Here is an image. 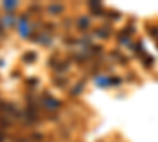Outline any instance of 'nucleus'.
I'll list each match as a JSON object with an SVG mask.
<instances>
[{
  "instance_id": "f257e3e1",
  "label": "nucleus",
  "mask_w": 158,
  "mask_h": 142,
  "mask_svg": "<svg viewBox=\"0 0 158 142\" xmlns=\"http://www.w3.org/2000/svg\"><path fill=\"white\" fill-rule=\"evenodd\" d=\"M44 106H46V108H51V109H56V108L60 106V103H59L57 99H54V98H48V99L44 101Z\"/></svg>"
},
{
  "instance_id": "f03ea898",
  "label": "nucleus",
  "mask_w": 158,
  "mask_h": 142,
  "mask_svg": "<svg viewBox=\"0 0 158 142\" xmlns=\"http://www.w3.org/2000/svg\"><path fill=\"white\" fill-rule=\"evenodd\" d=\"M77 24H79V29H87L89 27V19L87 18H79L77 19Z\"/></svg>"
},
{
  "instance_id": "7ed1b4c3",
  "label": "nucleus",
  "mask_w": 158,
  "mask_h": 142,
  "mask_svg": "<svg viewBox=\"0 0 158 142\" xmlns=\"http://www.w3.org/2000/svg\"><path fill=\"white\" fill-rule=\"evenodd\" d=\"M62 10H63V6H62V5H57V3L49 6V13H54V14H59Z\"/></svg>"
},
{
  "instance_id": "20e7f679",
  "label": "nucleus",
  "mask_w": 158,
  "mask_h": 142,
  "mask_svg": "<svg viewBox=\"0 0 158 142\" xmlns=\"http://www.w3.org/2000/svg\"><path fill=\"white\" fill-rule=\"evenodd\" d=\"M24 60H25V62H33V60H35V54H33V52L25 54V55H24Z\"/></svg>"
},
{
  "instance_id": "39448f33",
  "label": "nucleus",
  "mask_w": 158,
  "mask_h": 142,
  "mask_svg": "<svg viewBox=\"0 0 158 142\" xmlns=\"http://www.w3.org/2000/svg\"><path fill=\"white\" fill-rule=\"evenodd\" d=\"M16 5H18L16 2H5V3H3V6H5L6 10H11V8H15Z\"/></svg>"
},
{
  "instance_id": "423d86ee",
  "label": "nucleus",
  "mask_w": 158,
  "mask_h": 142,
  "mask_svg": "<svg viewBox=\"0 0 158 142\" xmlns=\"http://www.w3.org/2000/svg\"><path fill=\"white\" fill-rule=\"evenodd\" d=\"M5 22H8V24H11V22H15V18H11V14H8V16L5 18Z\"/></svg>"
}]
</instances>
